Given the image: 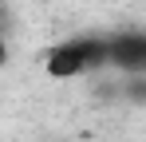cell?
I'll return each mask as SVG.
<instances>
[{"label": "cell", "instance_id": "2", "mask_svg": "<svg viewBox=\"0 0 146 142\" xmlns=\"http://www.w3.org/2000/svg\"><path fill=\"white\" fill-rule=\"evenodd\" d=\"M111 47V67L122 75H146V32H115L107 36Z\"/></svg>", "mask_w": 146, "mask_h": 142}, {"label": "cell", "instance_id": "4", "mask_svg": "<svg viewBox=\"0 0 146 142\" xmlns=\"http://www.w3.org/2000/svg\"><path fill=\"white\" fill-rule=\"evenodd\" d=\"M4 63H8V40L0 36V67H4Z\"/></svg>", "mask_w": 146, "mask_h": 142}, {"label": "cell", "instance_id": "5", "mask_svg": "<svg viewBox=\"0 0 146 142\" xmlns=\"http://www.w3.org/2000/svg\"><path fill=\"white\" fill-rule=\"evenodd\" d=\"M4 28H8V8L0 4V36H4Z\"/></svg>", "mask_w": 146, "mask_h": 142}, {"label": "cell", "instance_id": "3", "mask_svg": "<svg viewBox=\"0 0 146 142\" xmlns=\"http://www.w3.org/2000/svg\"><path fill=\"white\" fill-rule=\"evenodd\" d=\"M115 99H126V103H134V107H146V75H122L119 87H115Z\"/></svg>", "mask_w": 146, "mask_h": 142}, {"label": "cell", "instance_id": "1", "mask_svg": "<svg viewBox=\"0 0 146 142\" xmlns=\"http://www.w3.org/2000/svg\"><path fill=\"white\" fill-rule=\"evenodd\" d=\"M111 67V47H107V36H75V40H63L48 51L44 59V71L51 79H79V75H91V71Z\"/></svg>", "mask_w": 146, "mask_h": 142}]
</instances>
